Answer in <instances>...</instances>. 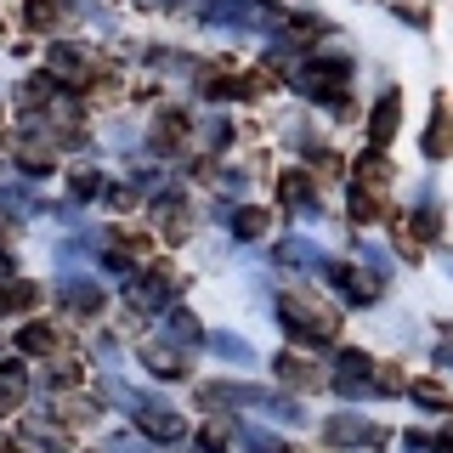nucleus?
<instances>
[{"label":"nucleus","mask_w":453,"mask_h":453,"mask_svg":"<svg viewBox=\"0 0 453 453\" xmlns=\"http://www.w3.org/2000/svg\"><path fill=\"white\" fill-rule=\"evenodd\" d=\"M35 301H40V289L28 278H6V283H0V311H28Z\"/></svg>","instance_id":"nucleus-13"},{"label":"nucleus","mask_w":453,"mask_h":453,"mask_svg":"<svg viewBox=\"0 0 453 453\" xmlns=\"http://www.w3.org/2000/svg\"><path fill=\"white\" fill-rule=\"evenodd\" d=\"M153 153H176L181 148V142H188V113H181V108H165L159 113V119H153Z\"/></svg>","instance_id":"nucleus-6"},{"label":"nucleus","mask_w":453,"mask_h":453,"mask_svg":"<svg viewBox=\"0 0 453 453\" xmlns=\"http://www.w3.org/2000/svg\"><path fill=\"white\" fill-rule=\"evenodd\" d=\"M131 414H136V431L153 436V442H176V436H181V414L165 408V403H136Z\"/></svg>","instance_id":"nucleus-3"},{"label":"nucleus","mask_w":453,"mask_h":453,"mask_svg":"<svg viewBox=\"0 0 453 453\" xmlns=\"http://www.w3.org/2000/svg\"><path fill=\"white\" fill-rule=\"evenodd\" d=\"M142 363H148L159 380H181V374H188V357H181V351H170V346H159V340H148V346H142Z\"/></svg>","instance_id":"nucleus-7"},{"label":"nucleus","mask_w":453,"mask_h":453,"mask_svg":"<svg viewBox=\"0 0 453 453\" xmlns=\"http://www.w3.org/2000/svg\"><path fill=\"white\" fill-rule=\"evenodd\" d=\"M306 176H301V170H289V176H283V198H289V204H306Z\"/></svg>","instance_id":"nucleus-25"},{"label":"nucleus","mask_w":453,"mask_h":453,"mask_svg":"<svg viewBox=\"0 0 453 453\" xmlns=\"http://www.w3.org/2000/svg\"><path fill=\"white\" fill-rule=\"evenodd\" d=\"M266 226H273V216H266V210H238V238H261Z\"/></svg>","instance_id":"nucleus-22"},{"label":"nucleus","mask_w":453,"mask_h":453,"mask_svg":"<svg viewBox=\"0 0 453 453\" xmlns=\"http://www.w3.org/2000/svg\"><path fill=\"white\" fill-rule=\"evenodd\" d=\"M323 442L329 448H351V442H386V431H374V425H363V419H351V414H340V419H329V431H323Z\"/></svg>","instance_id":"nucleus-4"},{"label":"nucleus","mask_w":453,"mask_h":453,"mask_svg":"<svg viewBox=\"0 0 453 453\" xmlns=\"http://www.w3.org/2000/svg\"><path fill=\"white\" fill-rule=\"evenodd\" d=\"M170 289H176V278H170V266H153V273H142L131 283V311L136 318H148V311H159L170 301Z\"/></svg>","instance_id":"nucleus-2"},{"label":"nucleus","mask_w":453,"mask_h":453,"mask_svg":"<svg viewBox=\"0 0 453 453\" xmlns=\"http://www.w3.org/2000/svg\"><path fill=\"white\" fill-rule=\"evenodd\" d=\"M278 453H295V448H278Z\"/></svg>","instance_id":"nucleus-30"},{"label":"nucleus","mask_w":453,"mask_h":453,"mask_svg":"<svg viewBox=\"0 0 453 453\" xmlns=\"http://www.w3.org/2000/svg\"><path fill=\"white\" fill-rule=\"evenodd\" d=\"M425 153H431V159H448V153H453V119H448V103H436V113H431V131H425Z\"/></svg>","instance_id":"nucleus-9"},{"label":"nucleus","mask_w":453,"mask_h":453,"mask_svg":"<svg viewBox=\"0 0 453 453\" xmlns=\"http://www.w3.org/2000/svg\"><path fill=\"white\" fill-rule=\"evenodd\" d=\"M396 108H403V103H396V91L380 96L374 119H368V142H374V148H386V142H391V131H396Z\"/></svg>","instance_id":"nucleus-10"},{"label":"nucleus","mask_w":453,"mask_h":453,"mask_svg":"<svg viewBox=\"0 0 453 453\" xmlns=\"http://www.w3.org/2000/svg\"><path fill=\"white\" fill-rule=\"evenodd\" d=\"M63 18H68L63 0H28V28H57Z\"/></svg>","instance_id":"nucleus-17"},{"label":"nucleus","mask_w":453,"mask_h":453,"mask_svg":"<svg viewBox=\"0 0 453 453\" xmlns=\"http://www.w3.org/2000/svg\"><path fill=\"white\" fill-rule=\"evenodd\" d=\"M283 329H289L295 340H334L340 329V318H329L318 301H306V295H283Z\"/></svg>","instance_id":"nucleus-1"},{"label":"nucleus","mask_w":453,"mask_h":453,"mask_svg":"<svg viewBox=\"0 0 453 453\" xmlns=\"http://www.w3.org/2000/svg\"><path fill=\"white\" fill-rule=\"evenodd\" d=\"M198 448H204V453H226V431H221V425H204V436H198Z\"/></svg>","instance_id":"nucleus-26"},{"label":"nucleus","mask_w":453,"mask_h":453,"mask_svg":"<svg viewBox=\"0 0 453 453\" xmlns=\"http://www.w3.org/2000/svg\"><path fill=\"white\" fill-rule=\"evenodd\" d=\"M374 386H380V391H403L408 380H403V368H391V363H386V368L374 374Z\"/></svg>","instance_id":"nucleus-27"},{"label":"nucleus","mask_w":453,"mask_h":453,"mask_svg":"<svg viewBox=\"0 0 453 453\" xmlns=\"http://www.w3.org/2000/svg\"><path fill=\"white\" fill-rule=\"evenodd\" d=\"M363 380H368V357H363V351H346V357H340V374H334V386H340V391H357Z\"/></svg>","instance_id":"nucleus-16"},{"label":"nucleus","mask_w":453,"mask_h":453,"mask_svg":"<svg viewBox=\"0 0 453 453\" xmlns=\"http://www.w3.org/2000/svg\"><path fill=\"white\" fill-rule=\"evenodd\" d=\"M0 278H6V250H0Z\"/></svg>","instance_id":"nucleus-29"},{"label":"nucleus","mask_w":453,"mask_h":453,"mask_svg":"<svg viewBox=\"0 0 453 453\" xmlns=\"http://www.w3.org/2000/svg\"><path fill=\"white\" fill-rule=\"evenodd\" d=\"M46 386H57V391L80 386V363H74V357H57V363L46 368Z\"/></svg>","instance_id":"nucleus-20"},{"label":"nucleus","mask_w":453,"mask_h":453,"mask_svg":"<svg viewBox=\"0 0 453 453\" xmlns=\"http://www.w3.org/2000/svg\"><path fill=\"white\" fill-rule=\"evenodd\" d=\"M46 68H51V80H91V51H80V46H51V51H46Z\"/></svg>","instance_id":"nucleus-5"},{"label":"nucleus","mask_w":453,"mask_h":453,"mask_svg":"<svg viewBox=\"0 0 453 453\" xmlns=\"http://www.w3.org/2000/svg\"><path fill=\"white\" fill-rule=\"evenodd\" d=\"M408 396H414V403L442 408V403H448V386H436V380H414V386H408Z\"/></svg>","instance_id":"nucleus-23"},{"label":"nucleus","mask_w":453,"mask_h":453,"mask_svg":"<svg viewBox=\"0 0 453 453\" xmlns=\"http://www.w3.org/2000/svg\"><path fill=\"white\" fill-rule=\"evenodd\" d=\"M273 368H278L283 386H295V391H318V386H323V368H311L306 357H278Z\"/></svg>","instance_id":"nucleus-8"},{"label":"nucleus","mask_w":453,"mask_h":453,"mask_svg":"<svg viewBox=\"0 0 453 453\" xmlns=\"http://www.w3.org/2000/svg\"><path fill=\"white\" fill-rule=\"evenodd\" d=\"M329 278L340 283V289H346V301H374V295H380V283H374V278H363L357 266H329Z\"/></svg>","instance_id":"nucleus-11"},{"label":"nucleus","mask_w":453,"mask_h":453,"mask_svg":"<svg viewBox=\"0 0 453 453\" xmlns=\"http://www.w3.org/2000/svg\"><path fill=\"white\" fill-rule=\"evenodd\" d=\"M0 453H28V448H23V442H12V448H0Z\"/></svg>","instance_id":"nucleus-28"},{"label":"nucleus","mask_w":453,"mask_h":453,"mask_svg":"<svg viewBox=\"0 0 453 453\" xmlns=\"http://www.w3.org/2000/svg\"><path fill=\"white\" fill-rule=\"evenodd\" d=\"M63 306L74 311V318H96V311H103V289H91V283H68Z\"/></svg>","instance_id":"nucleus-12"},{"label":"nucleus","mask_w":453,"mask_h":453,"mask_svg":"<svg viewBox=\"0 0 453 453\" xmlns=\"http://www.w3.org/2000/svg\"><path fill=\"white\" fill-rule=\"evenodd\" d=\"M103 193V176L96 170H74V198H96Z\"/></svg>","instance_id":"nucleus-24"},{"label":"nucleus","mask_w":453,"mask_h":453,"mask_svg":"<svg viewBox=\"0 0 453 453\" xmlns=\"http://www.w3.org/2000/svg\"><path fill=\"white\" fill-rule=\"evenodd\" d=\"M18 403H23V368L6 363V368H0V414H6V408H18Z\"/></svg>","instance_id":"nucleus-18"},{"label":"nucleus","mask_w":453,"mask_h":453,"mask_svg":"<svg viewBox=\"0 0 453 453\" xmlns=\"http://www.w3.org/2000/svg\"><path fill=\"white\" fill-rule=\"evenodd\" d=\"M153 221H159V233H165V238H188V204H176V198H159Z\"/></svg>","instance_id":"nucleus-14"},{"label":"nucleus","mask_w":453,"mask_h":453,"mask_svg":"<svg viewBox=\"0 0 453 453\" xmlns=\"http://www.w3.org/2000/svg\"><path fill=\"white\" fill-rule=\"evenodd\" d=\"M12 153H18V165L28 176H46L51 170V148H40V142H12Z\"/></svg>","instance_id":"nucleus-15"},{"label":"nucleus","mask_w":453,"mask_h":453,"mask_svg":"<svg viewBox=\"0 0 453 453\" xmlns=\"http://www.w3.org/2000/svg\"><path fill=\"white\" fill-rule=\"evenodd\" d=\"M18 346H23V351H28V357H46V351H51V346H57V334H51V329H46V323H28V329H23V334H18Z\"/></svg>","instance_id":"nucleus-19"},{"label":"nucleus","mask_w":453,"mask_h":453,"mask_svg":"<svg viewBox=\"0 0 453 453\" xmlns=\"http://www.w3.org/2000/svg\"><path fill=\"white\" fill-rule=\"evenodd\" d=\"M170 340H181V346H198V323H193V311H170Z\"/></svg>","instance_id":"nucleus-21"}]
</instances>
